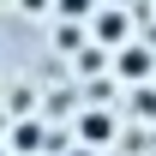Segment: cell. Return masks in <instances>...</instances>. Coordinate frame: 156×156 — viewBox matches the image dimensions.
Masks as SVG:
<instances>
[{
    "label": "cell",
    "instance_id": "8",
    "mask_svg": "<svg viewBox=\"0 0 156 156\" xmlns=\"http://www.w3.org/2000/svg\"><path fill=\"white\" fill-rule=\"evenodd\" d=\"M18 12H48V0H18Z\"/></svg>",
    "mask_w": 156,
    "mask_h": 156
},
{
    "label": "cell",
    "instance_id": "3",
    "mask_svg": "<svg viewBox=\"0 0 156 156\" xmlns=\"http://www.w3.org/2000/svg\"><path fill=\"white\" fill-rule=\"evenodd\" d=\"M108 66H114L120 78H132V84H150V72H156V54L144 48V42H126V48H120Z\"/></svg>",
    "mask_w": 156,
    "mask_h": 156
},
{
    "label": "cell",
    "instance_id": "5",
    "mask_svg": "<svg viewBox=\"0 0 156 156\" xmlns=\"http://www.w3.org/2000/svg\"><path fill=\"white\" fill-rule=\"evenodd\" d=\"M102 0H54V12H60V24H84L90 12H96Z\"/></svg>",
    "mask_w": 156,
    "mask_h": 156
},
{
    "label": "cell",
    "instance_id": "6",
    "mask_svg": "<svg viewBox=\"0 0 156 156\" xmlns=\"http://www.w3.org/2000/svg\"><path fill=\"white\" fill-rule=\"evenodd\" d=\"M54 42L66 48V54H78V48H84V24H60V30H54Z\"/></svg>",
    "mask_w": 156,
    "mask_h": 156
},
{
    "label": "cell",
    "instance_id": "7",
    "mask_svg": "<svg viewBox=\"0 0 156 156\" xmlns=\"http://www.w3.org/2000/svg\"><path fill=\"white\" fill-rule=\"evenodd\" d=\"M102 66H108V54H102V48H78V72H84V78L102 72Z\"/></svg>",
    "mask_w": 156,
    "mask_h": 156
},
{
    "label": "cell",
    "instance_id": "11",
    "mask_svg": "<svg viewBox=\"0 0 156 156\" xmlns=\"http://www.w3.org/2000/svg\"><path fill=\"white\" fill-rule=\"evenodd\" d=\"M0 156H6V150H0Z\"/></svg>",
    "mask_w": 156,
    "mask_h": 156
},
{
    "label": "cell",
    "instance_id": "10",
    "mask_svg": "<svg viewBox=\"0 0 156 156\" xmlns=\"http://www.w3.org/2000/svg\"><path fill=\"white\" fill-rule=\"evenodd\" d=\"M108 6H126V0H108Z\"/></svg>",
    "mask_w": 156,
    "mask_h": 156
},
{
    "label": "cell",
    "instance_id": "1",
    "mask_svg": "<svg viewBox=\"0 0 156 156\" xmlns=\"http://www.w3.org/2000/svg\"><path fill=\"white\" fill-rule=\"evenodd\" d=\"M72 132H78V144H84V150H102V144H114L120 120L108 114V108H84V114L72 120Z\"/></svg>",
    "mask_w": 156,
    "mask_h": 156
},
{
    "label": "cell",
    "instance_id": "9",
    "mask_svg": "<svg viewBox=\"0 0 156 156\" xmlns=\"http://www.w3.org/2000/svg\"><path fill=\"white\" fill-rule=\"evenodd\" d=\"M66 156H96V150H84V144H78V150H66Z\"/></svg>",
    "mask_w": 156,
    "mask_h": 156
},
{
    "label": "cell",
    "instance_id": "4",
    "mask_svg": "<svg viewBox=\"0 0 156 156\" xmlns=\"http://www.w3.org/2000/svg\"><path fill=\"white\" fill-rule=\"evenodd\" d=\"M6 144H12L6 156H36V150H48V126H42L36 114H30V120H12V132H6Z\"/></svg>",
    "mask_w": 156,
    "mask_h": 156
},
{
    "label": "cell",
    "instance_id": "2",
    "mask_svg": "<svg viewBox=\"0 0 156 156\" xmlns=\"http://www.w3.org/2000/svg\"><path fill=\"white\" fill-rule=\"evenodd\" d=\"M90 30H96L102 48H126V36H132V12H126V6H96V12H90Z\"/></svg>",
    "mask_w": 156,
    "mask_h": 156
}]
</instances>
